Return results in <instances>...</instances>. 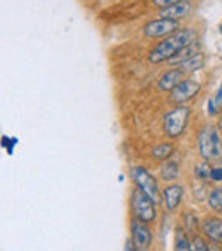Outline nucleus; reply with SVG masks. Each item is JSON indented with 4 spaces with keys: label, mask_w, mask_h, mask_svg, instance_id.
<instances>
[{
    "label": "nucleus",
    "mask_w": 222,
    "mask_h": 251,
    "mask_svg": "<svg viewBox=\"0 0 222 251\" xmlns=\"http://www.w3.org/2000/svg\"><path fill=\"white\" fill-rule=\"evenodd\" d=\"M198 40V33L195 29H178L169 36H164V40L149 53V62L157 65V63L168 62L169 58L176 55L183 47L193 43Z\"/></svg>",
    "instance_id": "f257e3e1"
},
{
    "label": "nucleus",
    "mask_w": 222,
    "mask_h": 251,
    "mask_svg": "<svg viewBox=\"0 0 222 251\" xmlns=\"http://www.w3.org/2000/svg\"><path fill=\"white\" fill-rule=\"evenodd\" d=\"M198 149L200 155L205 161H216L222 155V139L217 126L205 125L198 135Z\"/></svg>",
    "instance_id": "f03ea898"
},
{
    "label": "nucleus",
    "mask_w": 222,
    "mask_h": 251,
    "mask_svg": "<svg viewBox=\"0 0 222 251\" xmlns=\"http://www.w3.org/2000/svg\"><path fill=\"white\" fill-rule=\"evenodd\" d=\"M130 210L133 214V219H139V221L147 222V224L156 221L157 217L156 200L150 199L140 188L132 190V195H130Z\"/></svg>",
    "instance_id": "7ed1b4c3"
},
{
    "label": "nucleus",
    "mask_w": 222,
    "mask_h": 251,
    "mask_svg": "<svg viewBox=\"0 0 222 251\" xmlns=\"http://www.w3.org/2000/svg\"><path fill=\"white\" fill-rule=\"evenodd\" d=\"M190 108L188 106L179 104L178 108H174L173 111H169L166 116H164V133L169 137V139H178L183 132H185L186 125L190 122Z\"/></svg>",
    "instance_id": "20e7f679"
},
{
    "label": "nucleus",
    "mask_w": 222,
    "mask_h": 251,
    "mask_svg": "<svg viewBox=\"0 0 222 251\" xmlns=\"http://www.w3.org/2000/svg\"><path fill=\"white\" fill-rule=\"evenodd\" d=\"M130 176H132L133 183L137 185V188H140L142 192H146L150 199H154L157 201L159 199V186H157V181L149 171H147L144 166H133L132 171H130Z\"/></svg>",
    "instance_id": "39448f33"
},
{
    "label": "nucleus",
    "mask_w": 222,
    "mask_h": 251,
    "mask_svg": "<svg viewBox=\"0 0 222 251\" xmlns=\"http://www.w3.org/2000/svg\"><path fill=\"white\" fill-rule=\"evenodd\" d=\"M179 29V21L169 19V17H159V19H154L150 23H147L144 26V34L146 38H164L173 34L174 31Z\"/></svg>",
    "instance_id": "423d86ee"
},
{
    "label": "nucleus",
    "mask_w": 222,
    "mask_h": 251,
    "mask_svg": "<svg viewBox=\"0 0 222 251\" xmlns=\"http://www.w3.org/2000/svg\"><path fill=\"white\" fill-rule=\"evenodd\" d=\"M132 243L135 245L137 250H149L152 245V231L149 229L147 222H142L139 219L132 221Z\"/></svg>",
    "instance_id": "0eeeda50"
},
{
    "label": "nucleus",
    "mask_w": 222,
    "mask_h": 251,
    "mask_svg": "<svg viewBox=\"0 0 222 251\" xmlns=\"http://www.w3.org/2000/svg\"><path fill=\"white\" fill-rule=\"evenodd\" d=\"M200 84L197 82V80L193 79H183L181 82L178 84V86L174 87V89L171 91V100L174 102H186L190 100H193V98L197 96V94L200 93Z\"/></svg>",
    "instance_id": "6e6552de"
},
{
    "label": "nucleus",
    "mask_w": 222,
    "mask_h": 251,
    "mask_svg": "<svg viewBox=\"0 0 222 251\" xmlns=\"http://www.w3.org/2000/svg\"><path fill=\"white\" fill-rule=\"evenodd\" d=\"M205 238L214 243H222V219L219 217H205L200 224Z\"/></svg>",
    "instance_id": "1a4fd4ad"
},
{
    "label": "nucleus",
    "mask_w": 222,
    "mask_h": 251,
    "mask_svg": "<svg viewBox=\"0 0 222 251\" xmlns=\"http://www.w3.org/2000/svg\"><path fill=\"white\" fill-rule=\"evenodd\" d=\"M193 10V5L185 0V2H178V3H173V5H168V7H163L159 12V17H169V19H183V17L190 16Z\"/></svg>",
    "instance_id": "9d476101"
},
{
    "label": "nucleus",
    "mask_w": 222,
    "mask_h": 251,
    "mask_svg": "<svg viewBox=\"0 0 222 251\" xmlns=\"http://www.w3.org/2000/svg\"><path fill=\"white\" fill-rule=\"evenodd\" d=\"M163 199H164V207L169 212H174L179 207L183 199V186L179 185H169L163 190Z\"/></svg>",
    "instance_id": "9b49d317"
},
{
    "label": "nucleus",
    "mask_w": 222,
    "mask_h": 251,
    "mask_svg": "<svg viewBox=\"0 0 222 251\" xmlns=\"http://www.w3.org/2000/svg\"><path fill=\"white\" fill-rule=\"evenodd\" d=\"M183 79H185V72L178 67V69H171L168 72H164L161 75L157 86H159L161 91H173Z\"/></svg>",
    "instance_id": "f8f14e48"
},
{
    "label": "nucleus",
    "mask_w": 222,
    "mask_h": 251,
    "mask_svg": "<svg viewBox=\"0 0 222 251\" xmlns=\"http://www.w3.org/2000/svg\"><path fill=\"white\" fill-rule=\"evenodd\" d=\"M197 53H200V45H198V41H193V43L183 47L181 50H179L174 56H173V58H169L168 63H169V65H179V63L185 62V60L195 56Z\"/></svg>",
    "instance_id": "ddd939ff"
},
{
    "label": "nucleus",
    "mask_w": 222,
    "mask_h": 251,
    "mask_svg": "<svg viewBox=\"0 0 222 251\" xmlns=\"http://www.w3.org/2000/svg\"><path fill=\"white\" fill-rule=\"evenodd\" d=\"M203 63H205V56H203V53L200 51V53H197L195 56H192V58L181 62L178 67L185 74H190V72H195V70H200L203 67Z\"/></svg>",
    "instance_id": "4468645a"
},
{
    "label": "nucleus",
    "mask_w": 222,
    "mask_h": 251,
    "mask_svg": "<svg viewBox=\"0 0 222 251\" xmlns=\"http://www.w3.org/2000/svg\"><path fill=\"white\" fill-rule=\"evenodd\" d=\"M161 178L164 181H174L179 178V164L176 161H168L161 166Z\"/></svg>",
    "instance_id": "2eb2a0df"
},
{
    "label": "nucleus",
    "mask_w": 222,
    "mask_h": 251,
    "mask_svg": "<svg viewBox=\"0 0 222 251\" xmlns=\"http://www.w3.org/2000/svg\"><path fill=\"white\" fill-rule=\"evenodd\" d=\"M173 152H174V146L173 144H161V146L154 147L150 154H152V157L159 159V161H168V157Z\"/></svg>",
    "instance_id": "dca6fc26"
},
{
    "label": "nucleus",
    "mask_w": 222,
    "mask_h": 251,
    "mask_svg": "<svg viewBox=\"0 0 222 251\" xmlns=\"http://www.w3.org/2000/svg\"><path fill=\"white\" fill-rule=\"evenodd\" d=\"M209 207L216 214L222 215V188H214L212 193L209 195Z\"/></svg>",
    "instance_id": "f3484780"
},
{
    "label": "nucleus",
    "mask_w": 222,
    "mask_h": 251,
    "mask_svg": "<svg viewBox=\"0 0 222 251\" xmlns=\"http://www.w3.org/2000/svg\"><path fill=\"white\" fill-rule=\"evenodd\" d=\"M174 248L176 250H183V251L192 250V241L186 238V234H185V231H183V229H178V231H176Z\"/></svg>",
    "instance_id": "a211bd4d"
},
{
    "label": "nucleus",
    "mask_w": 222,
    "mask_h": 251,
    "mask_svg": "<svg viewBox=\"0 0 222 251\" xmlns=\"http://www.w3.org/2000/svg\"><path fill=\"white\" fill-rule=\"evenodd\" d=\"M185 227L188 232H195L197 227H198V219H197V215L193 214H185Z\"/></svg>",
    "instance_id": "6ab92c4d"
},
{
    "label": "nucleus",
    "mask_w": 222,
    "mask_h": 251,
    "mask_svg": "<svg viewBox=\"0 0 222 251\" xmlns=\"http://www.w3.org/2000/svg\"><path fill=\"white\" fill-rule=\"evenodd\" d=\"M210 171H212V168L209 166V162H202V164H198L195 168V173H197V176H198L200 179H209L210 178Z\"/></svg>",
    "instance_id": "aec40b11"
},
{
    "label": "nucleus",
    "mask_w": 222,
    "mask_h": 251,
    "mask_svg": "<svg viewBox=\"0 0 222 251\" xmlns=\"http://www.w3.org/2000/svg\"><path fill=\"white\" fill-rule=\"evenodd\" d=\"M192 250H197V251H209L210 246H209V243H207L203 238H200V236H195V238L192 239Z\"/></svg>",
    "instance_id": "412c9836"
},
{
    "label": "nucleus",
    "mask_w": 222,
    "mask_h": 251,
    "mask_svg": "<svg viewBox=\"0 0 222 251\" xmlns=\"http://www.w3.org/2000/svg\"><path fill=\"white\" fill-rule=\"evenodd\" d=\"M210 179H214V181H222V164L212 168V171H210Z\"/></svg>",
    "instance_id": "4be33fe9"
},
{
    "label": "nucleus",
    "mask_w": 222,
    "mask_h": 251,
    "mask_svg": "<svg viewBox=\"0 0 222 251\" xmlns=\"http://www.w3.org/2000/svg\"><path fill=\"white\" fill-rule=\"evenodd\" d=\"M178 2H185V0H152V3L159 9L163 7H168V5H173V3H178Z\"/></svg>",
    "instance_id": "5701e85b"
},
{
    "label": "nucleus",
    "mask_w": 222,
    "mask_h": 251,
    "mask_svg": "<svg viewBox=\"0 0 222 251\" xmlns=\"http://www.w3.org/2000/svg\"><path fill=\"white\" fill-rule=\"evenodd\" d=\"M217 104L222 106V86H221V89H219V96H217Z\"/></svg>",
    "instance_id": "b1692460"
},
{
    "label": "nucleus",
    "mask_w": 222,
    "mask_h": 251,
    "mask_svg": "<svg viewBox=\"0 0 222 251\" xmlns=\"http://www.w3.org/2000/svg\"><path fill=\"white\" fill-rule=\"evenodd\" d=\"M219 31H221V34H222V23H221V26H219Z\"/></svg>",
    "instance_id": "393cba45"
},
{
    "label": "nucleus",
    "mask_w": 222,
    "mask_h": 251,
    "mask_svg": "<svg viewBox=\"0 0 222 251\" xmlns=\"http://www.w3.org/2000/svg\"><path fill=\"white\" fill-rule=\"evenodd\" d=\"M221 164H222V161H221Z\"/></svg>",
    "instance_id": "a878e982"
}]
</instances>
